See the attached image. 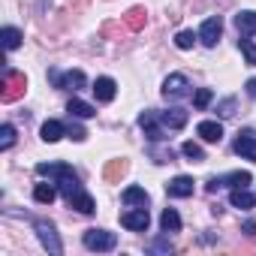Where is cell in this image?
Instances as JSON below:
<instances>
[{
    "label": "cell",
    "instance_id": "obj_31",
    "mask_svg": "<svg viewBox=\"0 0 256 256\" xmlns=\"http://www.w3.org/2000/svg\"><path fill=\"white\" fill-rule=\"evenodd\" d=\"M211 100H214V94H211L208 88H199V90H196V96H193V106H196V108H208V106H211Z\"/></svg>",
    "mask_w": 256,
    "mask_h": 256
},
{
    "label": "cell",
    "instance_id": "obj_21",
    "mask_svg": "<svg viewBox=\"0 0 256 256\" xmlns=\"http://www.w3.org/2000/svg\"><path fill=\"white\" fill-rule=\"evenodd\" d=\"M54 196H58V187H54V184H36V187H34V199H36L40 205H52Z\"/></svg>",
    "mask_w": 256,
    "mask_h": 256
},
{
    "label": "cell",
    "instance_id": "obj_37",
    "mask_svg": "<svg viewBox=\"0 0 256 256\" xmlns=\"http://www.w3.org/2000/svg\"><path fill=\"white\" fill-rule=\"evenodd\" d=\"M244 232H247V235H256V220H247V223H244Z\"/></svg>",
    "mask_w": 256,
    "mask_h": 256
},
{
    "label": "cell",
    "instance_id": "obj_32",
    "mask_svg": "<svg viewBox=\"0 0 256 256\" xmlns=\"http://www.w3.org/2000/svg\"><path fill=\"white\" fill-rule=\"evenodd\" d=\"M217 114H220V118H232V114H235V96H226V100L217 106Z\"/></svg>",
    "mask_w": 256,
    "mask_h": 256
},
{
    "label": "cell",
    "instance_id": "obj_35",
    "mask_svg": "<svg viewBox=\"0 0 256 256\" xmlns=\"http://www.w3.org/2000/svg\"><path fill=\"white\" fill-rule=\"evenodd\" d=\"M220 187H223V178H208V184H205V190H208V193H217Z\"/></svg>",
    "mask_w": 256,
    "mask_h": 256
},
{
    "label": "cell",
    "instance_id": "obj_5",
    "mask_svg": "<svg viewBox=\"0 0 256 256\" xmlns=\"http://www.w3.org/2000/svg\"><path fill=\"white\" fill-rule=\"evenodd\" d=\"M48 78H52V84L54 88H66V90H82L84 84H88V76L82 72V70H70V72H60V70H48Z\"/></svg>",
    "mask_w": 256,
    "mask_h": 256
},
{
    "label": "cell",
    "instance_id": "obj_29",
    "mask_svg": "<svg viewBox=\"0 0 256 256\" xmlns=\"http://www.w3.org/2000/svg\"><path fill=\"white\" fill-rule=\"evenodd\" d=\"M196 40H199V34H193V30H181V34L175 36V46H178L181 52H187V48H193Z\"/></svg>",
    "mask_w": 256,
    "mask_h": 256
},
{
    "label": "cell",
    "instance_id": "obj_15",
    "mask_svg": "<svg viewBox=\"0 0 256 256\" xmlns=\"http://www.w3.org/2000/svg\"><path fill=\"white\" fill-rule=\"evenodd\" d=\"M196 133L205 139V142H220L223 139V124L220 120H199V126H196Z\"/></svg>",
    "mask_w": 256,
    "mask_h": 256
},
{
    "label": "cell",
    "instance_id": "obj_3",
    "mask_svg": "<svg viewBox=\"0 0 256 256\" xmlns=\"http://www.w3.org/2000/svg\"><path fill=\"white\" fill-rule=\"evenodd\" d=\"M34 229H36V238H40V244L48 250V253H64V241H60V235H58V229H54V223H48V220H34Z\"/></svg>",
    "mask_w": 256,
    "mask_h": 256
},
{
    "label": "cell",
    "instance_id": "obj_16",
    "mask_svg": "<svg viewBox=\"0 0 256 256\" xmlns=\"http://www.w3.org/2000/svg\"><path fill=\"white\" fill-rule=\"evenodd\" d=\"M229 202H232V208H241V211H250L253 205H256V196L247 190V187H235L232 193H229Z\"/></svg>",
    "mask_w": 256,
    "mask_h": 256
},
{
    "label": "cell",
    "instance_id": "obj_2",
    "mask_svg": "<svg viewBox=\"0 0 256 256\" xmlns=\"http://www.w3.org/2000/svg\"><path fill=\"white\" fill-rule=\"evenodd\" d=\"M82 244H84L88 250L108 253V250H114V247H118V235H114V232H108V229H88V232L82 235Z\"/></svg>",
    "mask_w": 256,
    "mask_h": 256
},
{
    "label": "cell",
    "instance_id": "obj_14",
    "mask_svg": "<svg viewBox=\"0 0 256 256\" xmlns=\"http://www.w3.org/2000/svg\"><path fill=\"white\" fill-rule=\"evenodd\" d=\"M94 94H96V100H100V102H112V100H114V94H118V84H114V78H108V76H100V78L94 82Z\"/></svg>",
    "mask_w": 256,
    "mask_h": 256
},
{
    "label": "cell",
    "instance_id": "obj_9",
    "mask_svg": "<svg viewBox=\"0 0 256 256\" xmlns=\"http://www.w3.org/2000/svg\"><path fill=\"white\" fill-rule=\"evenodd\" d=\"M235 154H238L241 160L256 163V133H253V130H241V133H238V139H235Z\"/></svg>",
    "mask_w": 256,
    "mask_h": 256
},
{
    "label": "cell",
    "instance_id": "obj_33",
    "mask_svg": "<svg viewBox=\"0 0 256 256\" xmlns=\"http://www.w3.org/2000/svg\"><path fill=\"white\" fill-rule=\"evenodd\" d=\"M148 250H151V253H166V256H169V253H172V241H169V238H157V241H151Z\"/></svg>",
    "mask_w": 256,
    "mask_h": 256
},
{
    "label": "cell",
    "instance_id": "obj_36",
    "mask_svg": "<svg viewBox=\"0 0 256 256\" xmlns=\"http://www.w3.org/2000/svg\"><path fill=\"white\" fill-rule=\"evenodd\" d=\"M244 90H247V96H256V78H247Z\"/></svg>",
    "mask_w": 256,
    "mask_h": 256
},
{
    "label": "cell",
    "instance_id": "obj_17",
    "mask_svg": "<svg viewBox=\"0 0 256 256\" xmlns=\"http://www.w3.org/2000/svg\"><path fill=\"white\" fill-rule=\"evenodd\" d=\"M235 28H238L241 36H253L256 34V12L253 10H241L235 16Z\"/></svg>",
    "mask_w": 256,
    "mask_h": 256
},
{
    "label": "cell",
    "instance_id": "obj_1",
    "mask_svg": "<svg viewBox=\"0 0 256 256\" xmlns=\"http://www.w3.org/2000/svg\"><path fill=\"white\" fill-rule=\"evenodd\" d=\"M24 90H28L24 72H16V70L4 66V72H0V100H4V102H16L18 96H24Z\"/></svg>",
    "mask_w": 256,
    "mask_h": 256
},
{
    "label": "cell",
    "instance_id": "obj_19",
    "mask_svg": "<svg viewBox=\"0 0 256 256\" xmlns=\"http://www.w3.org/2000/svg\"><path fill=\"white\" fill-rule=\"evenodd\" d=\"M70 208H76V211H82V214H94L96 211V205H94V196L88 193V190H78L70 202H66Z\"/></svg>",
    "mask_w": 256,
    "mask_h": 256
},
{
    "label": "cell",
    "instance_id": "obj_26",
    "mask_svg": "<svg viewBox=\"0 0 256 256\" xmlns=\"http://www.w3.org/2000/svg\"><path fill=\"white\" fill-rule=\"evenodd\" d=\"M12 145H16V126L4 124V126H0V151H10Z\"/></svg>",
    "mask_w": 256,
    "mask_h": 256
},
{
    "label": "cell",
    "instance_id": "obj_25",
    "mask_svg": "<svg viewBox=\"0 0 256 256\" xmlns=\"http://www.w3.org/2000/svg\"><path fill=\"white\" fill-rule=\"evenodd\" d=\"M250 181H253L250 172H229V175L223 178V187H232V190H235V187H247Z\"/></svg>",
    "mask_w": 256,
    "mask_h": 256
},
{
    "label": "cell",
    "instance_id": "obj_4",
    "mask_svg": "<svg viewBox=\"0 0 256 256\" xmlns=\"http://www.w3.org/2000/svg\"><path fill=\"white\" fill-rule=\"evenodd\" d=\"M139 126L145 130V136H148V142H163L166 139V130H163V120H160V112H154V108H148V112H142L139 114Z\"/></svg>",
    "mask_w": 256,
    "mask_h": 256
},
{
    "label": "cell",
    "instance_id": "obj_34",
    "mask_svg": "<svg viewBox=\"0 0 256 256\" xmlns=\"http://www.w3.org/2000/svg\"><path fill=\"white\" fill-rule=\"evenodd\" d=\"M151 154H154V160H157V163H172V157H175V154H172V148H169V151H160V148H151Z\"/></svg>",
    "mask_w": 256,
    "mask_h": 256
},
{
    "label": "cell",
    "instance_id": "obj_10",
    "mask_svg": "<svg viewBox=\"0 0 256 256\" xmlns=\"http://www.w3.org/2000/svg\"><path fill=\"white\" fill-rule=\"evenodd\" d=\"M166 193H169L172 199H187V196H193V178H190V175L172 178V181L166 184Z\"/></svg>",
    "mask_w": 256,
    "mask_h": 256
},
{
    "label": "cell",
    "instance_id": "obj_24",
    "mask_svg": "<svg viewBox=\"0 0 256 256\" xmlns=\"http://www.w3.org/2000/svg\"><path fill=\"white\" fill-rule=\"evenodd\" d=\"M124 172H126V160H108V166L102 169V178L106 181H118Z\"/></svg>",
    "mask_w": 256,
    "mask_h": 256
},
{
    "label": "cell",
    "instance_id": "obj_8",
    "mask_svg": "<svg viewBox=\"0 0 256 256\" xmlns=\"http://www.w3.org/2000/svg\"><path fill=\"white\" fill-rule=\"evenodd\" d=\"M120 223L133 232H145L151 226V214H148V208H130V211L120 214Z\"/></svg>",
    "mask_w": 256,
    "mask_h": 256
},
{
    "label": "cell",
    "instance_id": "obj_22",
    "mask_svg": "<svg viewBox=\"0 0 256 256\" xmlns=\"http://www.w3.org/2000/svg\"><path fill=\"white\" fill-rule=\"evenodd\" d=\"M160 226H163V232H178L181 229V214L175 208H166L160 214Z\"/></svg>",
    "mask_w": 256,
    "mask_h": 256
},
{
    "label": "cell",
    "instance_id": "obj_12",
    "mask_svg": "<svg viewBox=\"0 0 256 256\" xmlns=\"http://www.w3.org/2000/svg\"><path fill=\"white\" fill-rule=\"evenodd\" d=\"M64 136H66V124H60V120H46L42 130H40V139H42L46 145H54V142H60Z\"/></svg>",
    "mask_w": 256,
    "mask_h": 256
},
{
    "label": "cell",
    "instance_id": "obj_6",
    "mask_svg": "<svg viewBox=\"0 0 256 256\" xmlns=\"http://www.w3.org/2000/svg\"><path fill=\"white\" fill-rule=\"evenodd\" d=\"M220 34H223V18H220V16H211V18H205L202 28H199V42H202L205 48H214L217 40H220Z\"/></svg>",
    "mask_w": 256,
    "mask_h": 256
},
{
    "label": "cell",
    "instance_id": "obj_30",
    "mask_svg": "<svg viewBox=\"0 0 256 256\" xmlns=\"http://www.w3.org/2000/svg\"><path fill=\"white\" fill-rule=\"evenodd\" d=\"M66 136H70L72 142H84V139H88V130H84V126H82V124H76V120H70V124H66Z\"/></svg>",
    "mask_w": 256,
    "mask_h": 256
},
{
    "label": "cell",
    "instance_id": "obj_27",
    "mask_svg": "<svg viewBox=\"0 0 256 256\" xmlns=\"http://www.w3.org/2000/svg\"><path fill=\"white\" fill-rule=\"evenodd\" d=\"M181 154H184L187 160H193V163H202V160H205V151H202V145H196V142H184V145H181Z\"/></svg>",
    "mask_w": 256,
    "mask_h": 256
},
{
    "label": "cell",
    "instance_id": "obj_20",
    "mask_svg": "<svg viewBox=\"0 0 256 256\" xmlns=\"http://www.w3.org/2000/svg\"><path fill=\"white\" fill-rule=\"evenodd\" d=\"M66 112H70V118H94V114H96V108H94L90 102L78 100V96H72V100L66 102Z\"/></svg>",
    "mask_w": 256,
    "mask_h": 256
},
{
    "label": "cell",
    "instance_id": "obj_28",
    "mask_svg": "<svg viewBox=\"0 0 256 256\" xmlns=\"http://www.w3.org/2000/svg\"><path fill=\"white\" fill-rule=\"evenodd\" d=\"M238 48H241L244 60H247L250 66H256V42H250L247 36H241V40H238Z\"/></svg>",
    "mask_w": 256,
    "mask_h": 256
},
{
    "label": "cell",
    "instance_id": "obj_11",
    "mask_svg": "<svg viewBox=\"0 0 256 256\" xmlns=\"http://www.w3.org/2000/svg\"><path fill=\"white\" fill-rule=\"evenodd\" d=\"M120 199H124V205H130V208H148V202H151V196H148V190L145 187H126L124 193H120Z\"/></svg>",
    "mask_w": 256,
    "mask_h": 256
},
{
    "label": "cell",
    "instance_id": "obj_23",
    "mask_svg": "<svg viewBox=\"0 0 256 256\" xmlns=\"http://www.w3.org/2000/svg\"><path fill=\"white\" fill-rule=\"evenodd\" d=\"M0 40H4V48L6 52H16L22 46V30L18 28H4V30H0Z\"/></svg>",
    "mask_w": 256,
    "mask_h": 256
},
{
    "label": "cell",
    "instance_id": "obj_7",
    "mask_svg": "<svg viewBox=\"0 0 256 256\" xmlns=\"http://www.w3.org/2000/svg\"><path fill=\"white\" fill-rule=\"evenodd\" d=\"M163 96H166V100H184V96H190V82H187V76L172 72V76L163 82Z\"/></svg>",
    "mask_w": 256,
    "mask_h": 256
},
{
    "label": "cell",
    "instance_id": "obj_18",
    "mask_svg": "<svg viewBox=\"0 0 256 256\" xmlns=\"http://www.w3.org/2000/svg\"><path fill=\"white\" fill-rule=\"evenodd\" d=\"M124 24L130 28V30H142V28L148 24V12H145V6H133V10H126Z\"/></svg>",
    "mask_w": 256,
    "mask_h": 256
},
{
    "label": "cell",
    "instance_id": "obj_13",
    "mask_svg": "<svg viewBox=\"0 0 256 256\" xmlns=\"http://www.w3.org/2000/svg\"><path fill=\"white\" fill-rule=\"evenodd\" d=\"M160 120L169 126V130H184L187 126V120H190V114H187V108H169V112H160Z\"/></svg>",
    "mask_w": 256,
    "mask_h": 256
}]
</instances>
